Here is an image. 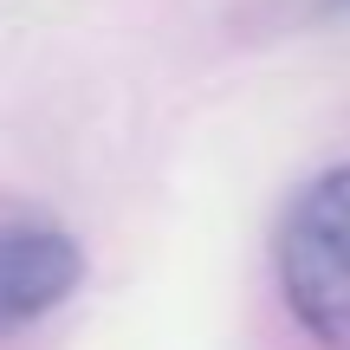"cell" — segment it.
Returning a JSON list of instances; mask_svg holds the SVG:
<instances>
[{
  "mask_svg": "<svg viewBox=\"0 0 350 350\" xmlns=\"http://www.w3.org/2000/svg\"><path fill=\"white\" fill-rule=\"evenodd\" d=\"M273 253L292 318L325 350H350V163L292 195Z\"/></svg>",
  "mask_w": 350,
  "mask_h": 350,
  "instance_id": "obj_1",
  "label": "cell"
},
{
  "mask_svg": "<svg viewBox=\"0 0 350 350\" xmlns=\"http://www.w3.org/2000/svg\"><path fill=\"white\" fill-rule=\"evenodd\" d=\"M85 279V253L65 227L52 221H7L0 227V338L52 305H65Z\"/></svg>",
  "mask_w": 350,
  "mask_h": 350,
  "instance_id": "obj_2",
  "label": "cell"
},
{
  "mask_svg": "<svg viewBox=\"0 0 350 350\" xmlns=\"http://www.w3.org/2000/svg\"><path fill=\"white\" fill-rule=\"evenodd\" d=\"M325 7H350V0H325Z\"/></svg>",
  "mask_w": 350,
  "mask_h": 350,
  "instance_id": "obj_3",
  "label": "cell"
}]
</instances>
